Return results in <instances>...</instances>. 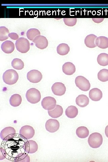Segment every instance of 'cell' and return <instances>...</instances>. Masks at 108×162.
<instances>
[{
  "label": "cell",
  "mask_w": 108,
  "mask_h": 162,
  "mask_svg": "<svg viewBox=\"0 0 108 162\" xmlns=\"http://www.w3.org/2000/svg\"><path fill=\"white\" fill-rule=\"evenodd\" d=\"M2 77L3 80L5 83L12 85L17 82L19 79V75L15 70L9 69L3 73Z\"/></svg>",
  "instance_id": "obj_1"
},
{
  "label": "cell",
  "mask_w": 108,
  "mask_h": 162,
  "mask_svg": "<svg viewBox=\"0 0 108 162\" xmlns=\"http://www.w3.org/2000/svg\"><path fill=\"white\" fill-rule=\"evenodd\" d=\"M88 141L90 147L97 148L99 147L103 143V137L100 133L94 132L89 135Z\"/></svg>",
  "instance_id": "obj_2"
},
{
  "label": "cell",
  "mask_w": 108,
  "mask_h": 162,
  "mask_svg": "<svg viewBox=\"0 0 108 162\" xmlns=\"http://www.w3.org/2000/svg\"><path fill=\"white\" fill-rule=\"evenodd\" d=\"M26 96L28 101L32 104L38 103L41 98L40 91L34 88H32L28 90Z\"/></svg>",
  "instance_id": "obj_3"
},
{
  "label": "cell",
  "mask_w": 108,
  "mask_h": 162,
  "mask_svg": "<svg viewBox=\"0 0 108 162\" xmlns=\"http://www.w3.org/2000/svg\"><path fill=\"white\" fill-rule=\"evenodd\" d=\"M30 44L28 40L23 37L19 38L15 43L17 50L22 53H26L29 50Z\"/></svg>",
  "instance_id": "obj_4"
},
{
  "label": "cell",
  "mask_w": 108,
  "mask_h": 162,
  "mask_svg": "<svg viewBox=\"0 0 108 162\" xmlns=\"http://www.w3.org/2000/svg\"><path fill=\"white\" fill-rule=\"evenodd\" d=\"M75 82L76 86L82 91H87L90 88L91 85L89 80L83 76H77Z\"/></svg>",
  "instance_id": "obj_5"
},
{
  "label": "cell",
  "mask_w": 108,
  "mask_h": 162,
  "mask_svg": "<svg viewBox=\"0 0 108 162\" xmlns=\"http://www.w3.org/2000/svg\"><path fill=\"white\" fill-rule=\"evenodd\" d=\"M19 134L22 138L29 140L34 136L35 130L32 126L25 125L21 128L19 131Z\"/></svg>",
  "instance_id": "obj_6"
},
{
  "label": "cell",
  "mask_w": 108,
  "mask_h": 162,
  "mask_svg": "<svg viewBox=\"0 0 108 162\" xmlns=\"http://www.w3.org/2000/svg\"><path fill=\"white\" fill-rule=\"evenodd\" d=\"M16 131L14 128L8 127L3 128L1 131L0 136L2 140L4 141H8L14 137Z\"/></svg>",
  "instance_id": "obj_7"
},
{
  "label": "cell",
  "mask_w": 108,
  "mask_h": 162,
  "mask_svg": "<svg viewBox=\"0 0 108 162\" xmlns=\"http://www.w3.org/2000/svg\"><path fill=\"white\" fill-rule=\"evenodd\" d=\"M41 73L38 70H32L27 74V77L28 80L33 83H37L40 82L42 78Z\"/></svg>",
  "instance_id": "obj_8"
},
{
  "label": "cell",
  "mask_w": 108,
  "mask_h": 162,
  "mask_svg": "<svg viewBox=\"0 0 108 162\" xmlns=\"http://www.w3.org/2000/svg\"><path fill=\"white\" fill-rule=\"evenodd\" d=\"M41 105L44 109L50 110L54 109L56 105V101L54 98L47 96L43 98L41 101Z\"/></svg>",
  "instance_id": "obj_9"
},
{
  "label": "cell",
  "mask_w": 108,
  "mask_h": 162,
  "mask_svg": "<svg viewBox=\"0 0 108 162\" xmlns=\"http://www.w3.org/2000/svg\"><path fill=\"white\" fill-rule=\"evenodd\" d=\"M22 148L26 153L33 154L37 151L38 146L35 141L30 140H27L24 142Z\"/></svg>",
  "instance_id": "obj_10"
},
{
  "label": "cell",
  "mask_w": 108,
  "mask_h": 162,
  "mask_svg": "<svg viewBox=\"0 0 108 162\" xmlns=\"http://www.w3.org/2000/svg\"><path fill=\"white\" fill-rule=\"evenodd\" d=\"M45 127L48 131L50 133H54L59 129L60 124L57 120L50 119L46 121Z\"/></svg>",
  "instance_id": "obj_11"
},
{
  "label": "cell",
  "mask_w": 108,
  "mask_h": 162,
  "mask_svg": "<svg viewBox=\"0 0 108 162\" xmlns=\"http://www.w3.org/2000/svg\"><path fill=\"white\" fill-rule=\"evenodd\" d=\"M51 89L53 93L57 96L64 95L66 91L64 85L61 82H56L54 83L52 86Z\"/></svg>",
  "instance_id": "obj_12"
},
{
  "label": "cell",
  "mask_w": 108,
  "mask_h": 162,
  "mask_svg": "<svg viewBox=\"0 0 108 162\" xmlns=\"http://www.w3.org/2000/svg\"><path fill=\"white\" fill-rule=\"evenodd\" d=\"M35 46L38 48L43 50L47 47L48 46V41L46 37L42 35L37 36L33 40Z\"/></svg>",
  "instance_id": "obj_13"
},
{
  "label": "cell",
  "mask_w": 108,
  "mask_h": 162,
  "mask_svg": "<svg viewBox=\"0 0 108 162\" xmlns=\"http://www.w3.org/2000/svg\"><path fill=\"white\" fill-rule=\"evenodd\" d=\"M89 96L92 100L98 101L102 98L103 94L102 91L99 89L98 88H94L90 90Z\"/></svg>",
  "instance_id": "obj_14"
},
{
  "label": "cell",
  "mask_w": 108,
  "mask_h": 162,
  "mask_svg": "<svg viewBox=\"0 0 108 162\" xmlns=\"http://www.w3.org/2000/svg\"><path fill=\"white\" fill-rule=\"evenodd\" d=\"M1 48L4 52L6 53L10 54L14 51L15 46L13 42L10 40H7L2 43Z\"/></svg>",
  "instance_id": "obj_15"
},
{
  "label": "cell",
  "mask_w": 108,
  "mask_h": 162,
  "mask_svg": "<svg viewBox=\"0 0 108 162\" xmlns=\"http://www.w3.org/2000/svg\"><path fill=\"white\" fill-rule=\"evenodd\" d=\"M62 70L63 72L65 74L71 75L75 72L76 68L72 63L67 62L64 63L63 65Z\"/></svg>",
  "instance_id": "obj_16"
},
{
  "label": "cell",
  "mask_w": 108,
  "mask_h": 162,
  "mask_svg": "<svg viewBox=\"0 0 108 162\" xmlns=\"http://www.w3.org/2000/svg\"><path fill=\"white\" fill-rule=\"evenodd\" d=\"M49 115L53 118H57L61 116L63 113V109L62 106L56 105L55 107L52 110H48Z\"/></svg>",
  "instance_id": "obj_17"
},
{
  "label": "cell",
  "mask_w": 108,
  "mask_h": 162,
  "mask_svg": "<svg viewBox=\"0 0 108 162\" xmlns=\"http://www.w3.org/2000/svg\"><path fill=\"white\" fill-rule=\"evenodd\" d=\"M89 101L88 97L83 94L79 95L76 99V103L77 105L81 107H84L88 105Z\"/></svg>",
  "instance_id": "obj_18"
},
{
  "label": "cell",
  "mask_w": 108,
  "mask_h": 162,
  "mask_svg": "<svg viewBox=\"0 0 108 162\" xmlns=\"http://www.w3.org/2000/svg\"><path fill=\"white\" fill-rule=\"evenodd\" d=\"M97 37L93 34L87 35L84 40V43L86 46L89 48H93L97 46L95 44V40Z\"/></svg>",
  "instance_id": "obj_19"
},
{
  "label": "cell",
  "mask_w": 108,
  "mask_h": 162,
  "mask_svg": "<svg viewBox=\"0 0 108 162\" xmlns=\"http://www.w3.org/2000/svg\"><path fill=\"white\" fill-rule=\"evenodd\" d=\"M95 43L96 46L100 48L105 49L108 47V38L105 36L97 37Z\"/></svg>",
  "instance_id": "obj_20"
},
{
  "label": "cell",
  "mask_w": 108,
  "mask_h": 162,
  "mask_svg": "<svg viewBox=\"0 0 108 162\" xmlns=\"http://www.w3.org/2000/svg\"><path fill=\"white\" fill-rule=\"evenodd\" d=\"M78 112L77 108L75 106L73 105L68 106L65 111L66 115L70 118H74L76 117L78 114Z\"/></svg>",
  "instance_id": "obj_21"
},
{
  "label": "cell",
  "mask_w": 108,
  "mask_h": 162,
  "mask_svg": "<svg viewBox=\"0 0 108 162\" xmlns=\"http://www.w3.org/2000/svg\"><path fill=\"white\" fill-rule=\"evenodd\" d=\"M22 97L19 94H14L10 97L9 102L11 106L14 107L19 106L21 103Z\"/></svg>",
  "instance_id": "obj_22"
},
{
  "label": "cell",
  "mask_w": 108,
  "mask_h": 162,
  "mask_svg": "<svg viewBox=\"0 0 108 162\" xmlns=\"http://www.w3.org/2000/svg\"><path fill=\"white\" fill-rule=\"evenodd\" d=\"M76 134L79 138H85L88 136L89 131L86 127L80 126L78 127L76 129Z\"/></svg>",
  "instance_id": "obj_23"
},
{
  "label": "cell",
  "mask_w": 108,
  "mask_h": 162,
  "mask_svg": "<svg viewBox=\"0 0 108 162\" xmlns=\"http://www.w3.org/2000/svg\"><path fill=\"white\" fill-rule=\"evenodd\" d=\"M56 50L58 54L60 55L64 56L68 53L70 51V48L67 44L62 43L57 46Z\"/></svg>",
  "instance_id": "obj_24"
},
{
  "label": "cell",
  "mask_w": 108,
  "mask_h": 162,
  "mask_svg": "<svg viewBox=\"0 0 108 162\" xmlns=\"http://www.w3.org/2000/svg\"><path fill=\"white\" fill-rule=\"evenodd\" d=\"M97 61L98 63L100 65L105 66L108 65V54L102 53L98 56Z\"/></svg>",
  "instance_id": "obj_25"
},
{
  "label": "cell",
  "mask_w": 108,
  "mask_h": 162,
  "mask_svg": "<svg viewBox=\"0 0 108 162\" xmlns=\"http://www.w3.org/2000/svg\"><path fill=\"white\" fill-rule=\"evenodd\" d=\"M40 34L39 31L35 28H32L28 29L26 33L28 38L31 40H33L37 36Z\"/></svg>",
  "instance_id": "obj_26"
},
{
  "label": "cell",
  "mask_w": 108,
  "mask_h": 162,
  "mask_svg": "<svg viewBox=\"0 0 108 162\" xmlns=\"http://www.w3.org/2000/svg\"><path fill=\"white\" fill-rule=\"evenodd\" d=\"M14 161L17 162H30V157L26 153H21L18 154L14 158Z\"/></svg>",
  "instance_id": "obj_27"
},
{
  "label": "cell",
  "mask_w": 108,
  "mask_h": 162,
  "mask_svg": "<svg viewBox=\"0 0 108 162\" xmlns=\"http://www.w3.org/2000/svg\"><path fill=\"white\" fill-rule=\"evenodd\" d=\"M98 79L102 82L108 81V70L103 69L100 70L98 74Z\"/></svg>",
  "instance_id": "obj_28"
},
{
  "label": "cell",
  "mask_w": 108,
  "mask_h": 162,
  "mask_svg": "<svg viewBox=\"0 0 108 162\" xmlns=\"http://www.w3.org/2000/svg\"><path fill=\"white\" fill-rule=\"evenodd\" d=\"M11 65L14 69L20 70L24 68V65L23 62L21 59L15 58L12 61Z\"/></svg>",
  "instance_id": "obj_29"
},
{
  "label": "cell",
  "mask_w": 108,
  "mask_h": 162,
  "mask_svg": "<svg viewBox=\"0 0 108 162\" xmlns=\"http://www.w3.org/2000/svg\"><path fill=\"white\" fill-rule=\"evenodd\" d=\"M9 32L8 28L5 26L0 27V40L3 41L7 39L9 37Z\"/></svg>",
  "instance_id": "obj_30"
},
{
  "label": "cell",
  "mask_w": 108,
  "mask_h": 162,
  "mask_svg": "<svg viewBox=\"0 0 108 162\" xmlns=\"http://www.w3.org/2000/svg\"><path fill=\"white\" fill-rule=\"evenodd\" d=\"M63 21L65 24L69 26H73L76 25L77 22L76 18H64Z\"/></svg>",
  "instance_id": "obj_31"
},
{
  "label": "cell",
  "mask_w": 108,
  "mask_h": 162,
  "mask_svg": "<svg viewBox=\"0 0 108 162\" xmlns=\"http://www.w3.org/2000/svg\"><path fill=\"white\" fill-rule=\"evenodd\" d=\"M7 154L5 150L2 148H0V160L4 159L7 156Z\"/></svg>",
  "instance_id": "obj_32"
},
{
  "label": "cell",
  "mask_w": 108,
  "mask_h": 162,
  "mask_svg": "<svg viewBox=\"0 0 108 162\" xmlns=\"http://www.w3.org/2000/svg\"><path fill=\"white\" fill-rule=\"evenodd\" d=\"M9 37L12 39L16 40H17L19 38L18 34L14 32L10 33L8 34Z\"/></svg>",
  "instance_id": "obj_33"
},
{
  "label": "cell",
  "mask_w": 108,
  "mask_h": 162,
  "mask_svg": "<svg viewBox=\"0 0 108 162\" xmlns=\"http://www.w3.org/2000/svg\"><path fill=\"white\" fill-rule=\"evenodd\" d=\"M93 22L96 23H99L102 22L104 18H92Z\"/></svg>",
  "instance_id": "obj_34"
},
{
  "label": "cell",
  "mask_w": 108,
  "mask_h": 162,
  "mask_svg": "<svg viewBox=\"0 0 108 162\" xmlns=\"http://www.w3.org/2000/svg\"><path fill=\"white\" fill-rule=\"evenodd\" d=\"M105 133L106 136L108 138V125L105 128Z\"/></svg>",
  "instance_id": "obj_35"
}]
</instances>
